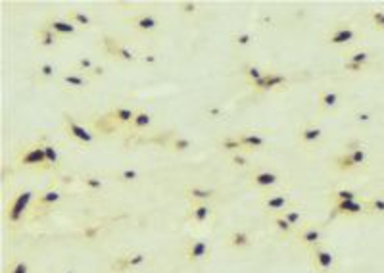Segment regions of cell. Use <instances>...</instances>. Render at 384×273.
I'll list each match as a JSON object with an SVG mask.
<instances>
[{"mask_svg": "<svg viewBox=\"0 0 384 273\" xmlns=\"http://www.w3.org/2000/svg\"><path fill=\"white\" fill-rule=\"evenodd\" d=\"M14 162L20 170H29V172L37 173L50 172V170H48V164H46L45 145H43V139H40V137H38L37 141H29L20 145V147L15 149Z\"/></svg>", "mask_w": 384, "mask_h": 273, "instance_id": "obj_1", "label": "cell"}, {"mask_svg": "<svg viewBox=\"0 0 384 273\" xmlns=\"http://www.w3.org/2000/svg\"><path fill=\"white\" fill-rule=\"evenodd\" d=\"M37 195L38 193H35L33 189H22L17 195H14V198L4 208V223L8 229H15L22 226L25 219L31 218V210Z\"/></svg>", "mask_w": 384, "mask_h": 273, "instance_id": "obj_2", "label": "cell"}, {"mask_svg": "<svg viewBox=\"0 0 384 273\" xmlns=\"http://www.w3.org/2000/svg\"><path fill=\"white\" fill-rule=\"evenodd\" d=\"M361 39V33L360 29H355L352 24H337L332 25L327 33V37H325V43L329 45V47H337V48H346V50H350V48L357 47V43Z\"/></svg>", "mask_w": 384, "mask_h": 273, "instance_id": "obj_3", "label": "cell"}, {"mask_svg": "<svg viewBox=\"0 0 384 273\" xmlns=\"http://www.w3.org/2000/svg\"><path fill=\"white\" fill-rule=\"evenodd\" d=\"M61 127H64V133L77 145H81L84 149L94 147V142H96L94 131H91L89 127H84L83 124H79L75 117L68 114V112L61 114Z\"/></svg>", "mask_w": 384, "mask_h": 273, "instance_id": "obj_4", "label": "cell"}, {"mask_svg": "<svg viewBox=\"0 0 384 273\" xmlns=\"http://www.w3.org/2000/svg\"><path fill=\"white\" fill-rule=\"evenodd\" d=\"M260 206L267 216H276V214H283V212L290 210V208H300V202L294 200L288 193L271 191V193H263L261 195Z\"/></svg>", "mask_w": 384, "mask_h": 273, "instance_id": "obj_5", "label": "cell"}, {"mask_svg": "<svg viewBox=\"0 0 384 273\" xmlns=\"http://www.w3.org/2000/svg\"><path fill=\"white\" fill-rule=\"evenodd\" d=\"M150 256L146 252H140V250H129V252H123V254H117V256L110 262V270L112 273H131L142 270L146 264H148Z\"/></svg>", "mask_w": 384, "mask_h": 273, "instance_id": "obj_6", "label": "cell"}, {"mask_svg": "<svg viewBox=\"0 0 384 273\" xmlns=\"http://www.w3.org/2000/svg\"><path fill=\"white\" fill-rule=\"evenodd\" d=\"M184 258H186V262L191 265L209 262V258H212V244H209L207 239L192 237L184 244Z\"/></svg>", "mask_w": 384, "mask_h": 273, "instance_id": "obj_7", "label": "cell"}, {"mask_svg": "<svg viewBox=\"0 0 384 273\" xmlns=\"http://www.w3.org/2000/svg\"><path fill=\"white\" fill-rule=\"evenodd\" d=\"M307 254H309V264H311V267H313L317 273H337V256H334V252L327 249L325 244H321V246H317V249L313 250H309Z\"/></svg>", "mask_w": 384, "mask_h": 273, "instance_id": "obj_8", "label": "cell"}, {"mask_svg": "<svg viewBox=\"0 0 384 273\" xmlns=\"http://www.w3.org/2000/svg\"><path fill=\"white\" fill-rule=\"evenodd\" d=\"M61 200V191L58 187H48L45 191H40L35 198L33 210H31V218H40L50 210H54V206Z\"/></svg>", "mask_w": 384, "mask_h": 273, "instance_id": "obj_9", "label": "cell"}, {"mask_svg": "<svg viewBox=\"0 0 384 273\" xmlns=\"http://www.w3.org/2000/svg\"><path fill=\"white\" fill-rule=\"evenodd\" d=\"M281 181H283V177L276 172H273V170H256V172L248 175V185L261 191V195L275 191L281 185Z\"/></svg>", "mask_w": 384, "mask_h": 273, "instance_id": "obj_10", "label": "cell"}, {"mask_svg": "<svg viewBox=\"0 0 384 273\" xmlns=\"http://www.w3.org/2000/svg\"><path fill=\"white\" fill-rule=\"evenodd\" d=\"M330 214L337 218H357V216H369L367 214V198H357V200H344V202L330 204Z\"/></svg>", "mask_w": 384, "mask_h": 273, "instance_id": "obj_11", "label": "cell"}, {"mask_svg": "<svg viewBox=\"0 0 384 273\" xmlns=\"http://www.w3.org/2000/svg\"><path fill=\"white\" fill-rule=\"evenodd\" d=\"M104 52L112 56V58H115V60L125 64H133L138 60L135 50H131L127 45H123L121 40L114 39V37H108V35L104 37Z\"/></svg>", "mask_w": 384, "mask_h": 273, "instance_id": "obj_12", "label": "cell"}, {"mask_svg": "<svg viewBox=\"0 0 384 273\" xmlns=\"http://www.w3.org/2000/svg\"><path fill=\"white\" fill-rule=\"evenodd\" d=\"M294 239L309 252L323 244V227L319 223H306L302 229H298Z\"/></svg>", "mask_w": 384, "mask_h": 273, "instance_id": "obj_13", "label": "cell"}, {"mask_svg": "<svg viewBox=\"0 0 384 273\" xmlns=\"http://www.w3.org/2000/svg\"><path fill=\"white\" fill-rule=\"evenodd\" d=\"M214 218V206L207 202H191L184 214V219L192 226H206Z\"/></svg>", "mask_w": 384, "mask_h": 273, "instance_id": "obj_14", "label": "cell"}, {"mask_svg": "<svg viewBox=\"0 0 384 273\" xmlns=\"http://www.w3.org/2000/svg\"><path fill=\"white\" fill-rule=\"evenodd\" d=\"M129 25L142 35H152L160 29V20L150 12H138L133 17H129Z\"/></svg>", "mask_w": 384, "mask_h": 273, "instance_id": "obj_15", "label": "cell"}, {"mask_svg": "<svg viewBox=\"0 0 384 273\" xmlns=\"http://www.w3.org/2000/svg\"><path fill=\"white\" fill-rule=\"evenodd\" d=\"M286 85H288V78H286L284 73L267 70V73L263 75V79L258 81L252 89L256 93H271V91H276V89H284Z\"/></svg>", "mask_w": 384, "mask_h": 273, "instance_id": "obj_16", "label": "cell"}, {"mask_svg": "<svg viewBox=\"0 0 384 273\" xmlns=\"http://www.w3.org/2000/svg\"><path fill=\"white\" fill-rule=\"evenodd\" d=\"M43 24L48 25V27H50L58 37H61V39H64V37H75L77 33H79V27H77L75 24H71L68 17H58L54 16V14H48Z\"/></svg>", "mask_w": 384, "mask_h": 273, "instance_id": "obj_17", "label": "cell"}, {"mask_svg": "<svg viewBox=\"0 0 384 273\" xmlns=\"http://www.w3.org/2000/svg\"><path fill=\"white\" fill-rule=\"evenodd\" d=\"M60 81L61 85L68 87L69 91H77V93H89L92 85L91 79L83 73H77V71H61Z\"/></svg>", "mask_w": 384, "mask_h": 273, "instance_id": "obj_18", "label": "cell"}, {"mask_svg": "<svg viewBox=\"0 0 384 273\" xmlns=\"http://www.w3.org/2000/svg\"><path fill=\"white\" fill-rule=\"evenodd\" d=\"M227 246L235 252H244L253 246V235L248 229H232L227 237Z\"/></svg>", "mask_w": 384, "mask_h": 273, "instance_id": "obj_19", "label": "cell"}, {"mask_svg": "<svg viewBox=\"0 0 384 273\" xmlns=\"http://www.w3.org/2000/svg\"><path fill=\"white\" fill-rule=\"evenodd\" d=\"M35 40H37V47L43 50H52L61 45V37H58L56 33L48 27V25L40 24L35 29Z\"/></svg>", "mask_w": 384, "mask_h": 273, "instance_id": "obj_20", "label": "cell"}, {"mask_svg": "<svg viewBox=\"0 0 384 273\" xmlns=\"http://www.w3.org/2000/svg\"><path fill=\"white\" fill-rule=\"evenodd\" d=\"M323 139V129L319 125L315 124H306L304 127H300L298 131V142L302 147H315V145H319Z\"/></svg>", "mask_w": 384, "mask_h": 273, "instance_id": "obj_21", "label": "cell"}, {"mask_svg": "<svg viewBox=\"0 0 384 273\" xmlns=\"http://www.w3.org/2000/svg\"><path fill=\"white\" fill-rule=\"evenodd\" d=\"M184 196L189 198V202L212 204V200L217 196V191L215 189L202 187V185H189V187H184Z\"/></svg>", "mask_w": 384, "mask_h": 273, "instance_id": "obj_22", "label": "cell"}, {"mask_svg": "<svg viewBox=\"0 0 384 273\" xmlns=\"http://www.w3.org/2000/svg\"><path fill=\"white\" fill-rule=\"evenodd\" d=\"M342 58H344V62L357 64V66H363V68H367L369 70L373 60H375V54H373L371 50H367V48L355 47L350 48V50H346L344 54H342Z\"/></svg>", "mask_w": 384, "mask_h": 273, "instance_id": "obj_23", "label": "cell"}, {"mask_svg": "<svg viewBox=\"0 0 384 273\" xmlns=\"http://www.w3.org/2000/svg\"><path fill=\"white\" fill-rule=\"evenodd\" d=\"M237 135L238 139H240V145L244 147L246 152L265 149V145H267V139L258 131H238Z\"/></svg>", "mask_w": 384, "mask_h": 273, "instance_id": "obj_24", "label": "cell"}, {"mask_svg": "<svg viewBox=\"0 0 384 273\" xmlns=\"http://www.w3.org/2000/svg\"><path fill=\"white\" fill-rule=\"evenodd\" d=\"M348 154H350V158L353 160V164L357 165V170H367L369 165V154H367V149L361 145L360 141H353L350 142V145H346L344 149Z\"/></svg>", "mask_w": 384, "mask_h": 273, "instance_id": "obj_25", "label": "cell"}, {"mask_svg": "<svg viewBox=\"0 0 384 273\" xmlns=\"http://www.w3.org/2000/svg\"><path fill=\"white\" fill-rule=\"evenodd\" d=\"M317 106H319V112H325V114L337 112L338 106H340V94L337 91H332V89H325L319 93Z\"/></svg>", "mask_w": 384, "mask_h": 273, "instance_id": "obj_26", "label": "cell"}, {"mask_svg": "<svg viewBox=\"0 0 384 273\" xmlns=\"http://www.w3.org/2000/svg\"><path fill=\"white\" fill-rule=\"evenodd\" d=\"M40 139H43V145H45V154H46V164H48V170H50V172H60L61 160H60V150H58V145L50 141L46 135H43Z\"/></svg>", "mask_w": 384, "mask_h": 273, "instance_id": "obj_27", "label": "cell"}, {"mask_svg": "<svg viewBox=\"0 0 384 273\" xmlns=\"http://www.w3.org/2000/svg\"><path fill=\"white\" fill-rule=\"evenodd\" d=\"M108 114H110V117H112L117 125H121V127H129L131 121L135 119L137 110L127 108V106H115V108L110 110Z\"/></svg>", "mask_w": 384, "mask_h": 273, "instance_id": "obj_28", "label": "cell"}, {"mask_svg": "<svg viewBox=\"0 0 384 273\" xmlns=\"http://www.w3.org/2000/svg\"><path fill=\"white\" fill-rule=\"evenodd\" d=\"M332 168L337 170L338 173H355L360 172L357 170V165L353 164V160L350 158V154L346 152V150H342V152H338L337 156H334V160H332Z\"/></svg>", "mask_w": 384, "mask_h": 273, "instance_id": "obj_29", "label": "cell"}, {"mask_svg": "<svg viewBox=\"0 0 384 273\" xmlns=\"http://www.w3.org/2000/svg\"><path fill=\"white\" fill-rule=\"evenodd\" d=\"M357 198H363L360 191H353V189H334V191H330L329 196H327V200L329 204H337V202H344V200H357Z\"/></svg>", "mask_w": 384, "mask_h": 273, "instance_id": "obj_30", "label": "cell"}, {"mask_svg": "<svg viewBox=\"0 0 384 273\" xmlns=\"http://www.w3.org/2000/svg\"><path fill=\"white\" fill-rule=\"evenodd\" d=\"M269 219H271V223H273V227L276 229V233L281 235L283 239H290V237H296V229L284 219L283 214H276V216H269Z\"/></svg>", "mask_w": 384, "mask_h": 273, "instance_id": "obj_31", "label": "cell"}, {"mask_svg": "<svg viewBox=\"0 0 384 273\" xmlns=\"http://www.w3.org/2000/svg\"><path fill=\"white\" fill-rule=\"evenodd\" d=\"M58 75V68H56V64L48 62H38V66L35 68V78L40 81V83H48V81H52Z\"/></svg>", "mask_w": 384, "mask_h": 273, "instance_id": "obj_32", "label": "cell"}, {"mask_svg": "<svg viewBox=\"0 0 384 273\" xmlns=\"http://www.w3.org/2000/svg\"><path fill=\"white\" fill-rule=\"evenodd\" d=\"M66 17H68L71 24H75L77 27H83V29H91L92 27V20L89 14H84L81 10L77 8H69L66 12Z\"/></svg>", "mask_w": 384, "mask_h": 273, "instance_id": "obj_33", "label": "cell"}, {"mask_svg": "<svg viewBox=\"0 0 384 273\" xmlns=\"http://www.w3.org/2000/svg\"><path fill=\"white\" fill-rule=\"evenodd\" d=\"M242 73H244V79L246 83L250 87H253L258 81H261L263 79V75L267 73V70H263L261 66H258V64H248V66H244V70H242Z\"/></svg>", "mask_w": 384, "mask_h": 273, "instance_id": "obj_34", "label": "cell"}, {"mask_svg": "<svg viewBox=\"0 0 384 273\" xmlns=\"http://www.w3.org/2000/svg\"><path fill=\"white\" fill-rule=\"evenodd\" d=\"M150 125H152V116H150V112H146V110H137L135 119L131 121L129 129L131 131H145Z\"/></svg>", "mask_w": 384, "mask_h": 273, "instance_id": "obj_35", "label": "cell"}, {"mask_svg": "<svg viewBox=\"0 0 384 273\" xmlns=\"http://www.w3.org/2000/svg\"><path fill=\"white\" fill-rule=\"evenodd\" d=\"M219 147L225 152H229V154H237V152H246L244 147L240 145V139H238V135H227V137H223L221 141H219Z\"/></svg>", "mask_w": 384, "mask_h": 273, "instance_id": "obj_36", "label": "cell"}, {"mask_svg": "<svg viewBox=\"0 0 384 273\" xmlns=\"http://www.w3.org/2000/svg\"><path fill=\"white\" fill-rule=\"evenodd\" d=\"M369 216H384V191L367 198Z\"/></svg>", "mask_w": 384, "mask_h": 273, "instance_id": "obj_37", "label": "cell"}, {"mask_svg": "<svg viewBox=\"0 0 384 273\" xmlns=\"http://www.w3.org/2000/svg\"><path fill=\"white\" fill-rule=\"evenodd\" d=\"M283 216H284V219H286V221H288V223H290V226L296 229V231H298V229H302V227L307 223L306 216L302 214V210H300V208H290V210L283 212Z\"/></svg>", "mask_w": 384, "mask_h": 273, "instance_id": "obj_38", "label": "cell"}, {"mask_svg": "<svg viewBox=\"0 0 384 273\" xmlns=\"http://www.w3.org/2000/svg\"><path fill=\"white\" fill-rule=\"evenodd\" d=\"M191 147L192 141L189 137H184V135H175V137H171V141H169V150L175 152V154H183V152H186Z\"/></svg>", "mask_w": 384, "mask_h": 273, "instance_id": "obj_39", "label": "cell"}, {"mask_svg": "<svg viewBox=\"0 0 384 273\" xmlns=\"http://www.w3.org/2000/svg\"><path fill=\"white\" fill-rule=\"evenodd\" d=\"M2 273H33V272H31V265L27 260H23V258H12Z\"/></svg>", "mask_w": 384, "mask_h": 273, "instance_id": "obj_40", "label": "cell"}, {"mask_svg": "<svg viewBox=\"0 0 384 273\" xmlns=\"http://www.w3.org/2000/svg\"><path fill=\"white\" fill-rule=\"evenodd\" d=\"M232 45L238 48H248L253 45V35L250 31H237L230 35Z\"/></svg>", "mask_w": 384, "mask_h": 273, "instance_id": "obj_41", "label": "cell"}, {"mask_svg": "<svg viewBox=\"0 0 384 273\" xmlns=\"http://www.w3.org/2000/svg\"><path fill=\"white\" fill-rule=\"evenodd\" d=\"M94 66H96V62L92 60L91 56H81V58H79V60L75 62V68H73V71L87 75V73H89V71L94 68Z\"/></svg>", "mask_w": 384, "mask_h": 273, "instance_id": "obj_42", "label": "cell"}, {"mask_svg": "<svg viewBox=\"0 0 384 273\" xmlns=\"http://www.w3.org/2000/svg\"><path fill=\"white\" fill-rule=\"evenodd\" d=\"M369 22L376 31H384V10H371L369 12Z\"/></svg>", "mask_w": 384, "mask_h": 273, "instance_id": "obj_43", "label": "cell"}, {"mask_svg": "<svg viewBox=\"0 0 384 273\" xmlns=\"http://www.w3.org/2000/svg\"><path fill=\"white\" fill-rule=\"evenodd\" d=\"M115 179L119 181V183H137V181L140 179V175H138L137 170H131V168H127V170L117 172Z\"/></svg>", "mask_w": 384, "mask_h": 273, "instance_id": "obj_44", "label": "cell"}, {"mask_svg": "<svg viewBox=\"0 0 384 273\" xmlns=\"http://www.w3.org/2000/svg\"><path fill=\"white\" fill-rule=\"evenodd\" d=\"M230 164L235 168H248L252 162H250L248 152H237V154H230Z\"/></svg>", "mask_w": 384, "mask_h": 273, "instance_id": "obj_45", "label": "cell"}, {"mask_svg": "<svg viewBox=\"0 0 384 273\" xmlns=\"http://www.w3.org/2000/svg\"><path fill=\"white\" fill-rule=\"evenodd\" d=\"M179 10L186 14V16H194L200 12L198 2H192V0H184V2H179Z\"/></svg>", "mask_w": 384, "mask_h": 273, "instance_id": "obj_46", "label": "cell"}, {"mask_svg": "<svg viewBox=\"0 0 384 273\" xmlns=\"http://www.w3.org/2000/svg\"><path fill=\"white\" fill-rule=\"evenodd\" d=\"M83 183L84 187H89L91 191H102L104 189V181L96 177V175H84Z\"/></svg>", "mask_w": 384, "mask_h": 273, "instance_id": "obj_47", "label": "cell"}, {"mask_svg": "<svg viewBox=\"0 0 384 273\" xmlns=\"http://www.w3.org/2000/svg\"><path fill=\"white\" fill-rule=\"evenodd\" d=\"M373 119H375V116L371 114V112H355L353 114V121L360 125H367V124H373Z\"/></svg>", "mask_w": 384, "mask_h": 273, "instance_id": "obj_48", "label": "cell"}, {"mask_svg": "<svg viewBox=\"0 0 384 273\" xmlns=\"http://www.w3.org/2000/svg\"><path fill=\"white\" fill-rule=\"evenodd\" d=\"M104 75H106V68H104V66H100V64H96V66H94V68H92L89 73H87V78L91 79V81L92 79L104 78Z\"/></svg>", "mask_w": 384, "mask_h": 273, "instance_id": "obj_49", "label": "cell"}, {"mask_svg": "<svg viewBox=\"0 0 384 273\" xmlns=\"http://www.w3.org/2000/svg\"><path fill=\"white\" fill-rule=\"evenodd\" d=\"M60 273H77V272L73 270V267H68V270H64V272H60Z\"/></svg>", "mask_w": 384, "mask_h": 273, "instance_id": "obj_50", "label": "cell"}]
</instances>
